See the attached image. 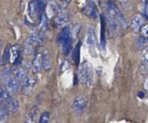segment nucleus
<instances>
[{
  "label": "nucleus",
  "mask_w": 148,
  "mask_h": 123,
  "mask_svg": "<svg viewBox=\"0 0 148 123\" xmlns=\"http://www.w3.org/2000/svg\"><path fill=\"white\" fill-rule=\"evenodd\" d=\"M0 79L5 86V89L9 92L16 94L19 90V84L14 77L12 70L5 69L0 75Z\"/></svg>",
  "instance_id": "obj_1"
},
{
  "label": "nucleus",
  "mask_w": 148,
  "mask_h": 123,
  "mask_svg": "<svg viewBox=\"0 0 148 123\" xmlns=\"http://www.w3.org/2000/svg\"><path fill=\"white\" fill-rule=\"evenodd\" d=\"M93 70L92 65L88 62H84L80 65L77 73V77L80 83L91 86L93 81Z\"/></svg>",
  "instance_id": "obj_2"
},
{
  "label": "nucleus",
  "mask_w": 148,
  "mask_h": 123,
  "mask_svg": "<svg viewBox=\"0 0 148 123\" xmlns=\"http://www.w3.org/2000/svg\"><path fill=\"white\" fill-rule=\"evenodd\" d=\"M0 103L7 110L12 113H16L19 109L18 102L14 99L5 89L0 88Z\"/></svg>",
  "instance_id": "obj_3"
},
{
  "label": "nucleus",
  "mask_w": 148,
  "mask_h": 123,
  "mask_svg": "<svg viewBox=\"0 0 148 123\" xmlns=\"http://www.w3.org/2000/svg\"><path fill=\"white\" fill-rule=\"evenodd\" d=\"M58 43L60 45L63 52L68 55L72 48V40L70 37V29L68 27L63 28L58 36Z\"/></svg>",
  "instance_id": "obj_4"
},
{
  "label": "nucleus",
  "mask_w": 148,
  "mask_h": 123,
  "mask_svg": "<svg viewBox=\"0 0 148 123\" xmlns=\"http://www.w3.org/2000/svg\"><path fill=\"white\" fill-rule=\"evenodd\" d=\"M145 17L140 13L134 14V15L131 18V27L132 30L135 33L139 32L141 28L145 25Z\"/></svg>",
  "instance_id": "obj_5"
},
{
  "label": "nucleus",
  "mask_w": 148,
  "mask_h": 123,
  "mask_svg": "<svg viewBox=\"0 0 148 123\" xmlns=\"http://www.w3.org/2000/svg\"><path fill=\"white\" fill-rule=\"evenodd\" d=\"M37 83V79L34 76L27 77L21 87V93L25 96H29L33 91L34 86Z\"/></svg>",
  "instance_id": "obj_6"
},
{
  "label": "nucleus",
  "mask_w": 148,
  "mask_h": 123,
  "mask_svg": "<svg viewBox=\"0 0 148 123\" xmlns=\"http://www.w3.org/2000/svg\"><path fill=\"white\" fill-rule=\"evenodd\" d=\"M87 107L86 99L81 96H77L74 99L73 103V109L74 112L77 115L82 114Z\"/></svg>",
  "instance_id": "obj_7"
},
{
  "label": "nucleus",
  "mask_w": 148,
  "mask_h": 123,
  "mask_svg": "<svg viewBox=\"0 0 148 123\" xmlns=\"http://www.w3.org/2000/svg\"><path fill=\"white\" fill-rule=\"evenodd\" d=\"M84 14L92 19H97L98 17V11L97 6L93 1L88 2L82 9Z\"/></svg>",
  "instance_id": "obj_8"
},
{
  "label": "nucleus",
  "mask_w": 148,
  "mask_h": 123,
  "mask_svg": "<svg viewBox=\"0 0 148 123\" xmlns=\"http://www.w3.org/2000/svg\"><path fill=\"white\" fill-rule=\"evenodd\" d=\"M69 19V14L64 10H60L54 19V24L57 27H62L68 22Z\"/></svg>",
  "instance_id": "obj_9"
},
{
  "label": "nucleus",
  "mask_w": 148,
  "mask_h": 123,
  "mask_svg": "<svg viewBox=\"0 0 148 123\" xmlns=\"http://www.w3.org/2000/svg\"><path fill=\"white\" fill-rule=\"evenodd\" d=\"M12 72L19 84L24 82L28 76L27 69L24 67L16 69L15 70H12Z\"/></svg>",
  "instance_id": "obj_10"
},
{
  "label": "nucleus",
  "mask_w": 148,
  "mask_h": 123,
  "mask_svg": "<svg viewBox=\"0 0 148 123\" xmlns=\"http://www.w3.org/2000/svg\"><path fill=\"white\" fill-rule=\"evenodd\" d=\"M39 109L37 106H33L25 117V123H38Z\"/></svg>",
  "instance_id": "obj_11"
},
{
  "label": "nucleus",
  "mask_w": 148,
  "mask_h": 123,
  "mask_svg": "<svg viewBox=\"0 0 148 123\" xmlns=\"http://www.w3.org/2000/svg\"><path fill=\"white\" fill-rule=\"evenodd\" d=\"M32 67L34 73H39L43 69L42 54H37L32 63Z\"/></svg>",
  "instance_id": "obj_12"
},
{
  "label": "nucleus",
  "mask_w": 148,
  "mask_h": 123,
  "mask_svg": "<svg viewBox=\"0 0 148 123\" xmlns=\"http://www.w3.org/2000/svg\"><path fill=\"white\" fill-rule=\"evenodd\" d=\"M43 68L46 71H49L52 67V63L51 61V56L48 50H46L42 55Z\"/></svg>",
  "instance_id": "obj_13"
},
{
  "label": "nucleus",
  "mask_w": 148,
  "mask_h": 123,
  "mask_svg": "<svg viewBox=\"0 0 148 123\" xmlns=\"http://www.w3.org/2000/svg\"><path fill=\"white\" fill-rule=\"evenodd\" d=\"M87 41L88 45L90 46H95L97 45V35L95 31V30L92 27H90L88 28L87 30Z\"/></svg>",
  "instance_id": "obj_14"
},
{
  "label": "nucleus",
  "mask_w": 148,
  "mask_h": 123,
  "mask_svg": "<svg viewBox=\"0 0 148 123\" xmlns=\"http://www.w3.org/2000/svg\"><path fill=\"white\" fill-rule=\"evenodd\" d=\"M82 45V43L81 41H79L78 43L75 46V49H73V51L72 53V58L74 63L77 66H78L79 65L80 62V50H81V47Z\"/></svg>",
  "instance_id": "obj_15"
},
{
  "label": "nucleus",
  "mask_w": 148,
  "mask_h": 123,
  "mask_svg": "<svg viewBox=\"0 0 148 123\" xmlns=\"http://www.w3.org/2000/svg\"><path fill=\"white\" fill-rule=\"evenodd\" d=\"M101 45L102 49L106 48V22L104 17L101 15Z\"/></svg>",
  "instance_id": "obj_16"
},
{
  "label": "nucleus",
  "mask_w": 148,
  "mask_h": 123,
  "mask_svg": "<svg viewBox=\"0 0 148 123\" xmlns=\"http://www.w3.org/2000/svg\"><path fill=\"white\" fill-rule=\"evenodd\" d=\"M19 56V46L16 45L14 46L10 50V61L12 63H15Z\"/></svg>",
  "instance_id": "obj_17"
},
{
  "label": "nucleus",
  "mask_w": 148,
  "mask_h": 123,
  "mask_svg": "<svg viewBox=\"0 0 148 123\" xmlns=\"http://www.w3.org/2000/svg\"><path fill=\"white\" fill-rule=\"evenodd\" d=\"M28 13L32 19H34L36 18L38 14L36 1H32L29 3L28 5Z\"/></svg>",
  "instance_id": "obj_18"
},
{
  "label": "nucleus",
  "mask_w": 148,
  "mask_h": 123,
  "mask_svg": "<svg viewBox=\"0 0 148 123\" xmlns=\"http://www.w3.org/2000/svg\"><path fill=\"white\" fill-rule=\"evenodd\" d=\"M8 111L4 107V106L0 103V121H5L8 118Z\"/></svg>",
  "instance_id": "obj_19"
},
{
  "label": "nucleus",
  "mask_w": 148,
  "mask_h": 123,
  "mask_svg": "<svg viewBox=\"0 0 148 123\" xmlns=\"http://www.w3.org/2000/svg\"><path fill=\"white\" fill-rule=\"evenodd\" d=\"M10 45H8L5 50H4V52L3 54V60L4 62H7L10 61Z\"/></svg>",
  "instance_id": "obj_20"
},
{
  "label": "nucleus",
  "mask_w": 148,
  "mask_h": 123,
  "mask_svg": "<svg viewBox=\"0 0 148 123\" xmlns=\"http://www.w3.org/2000/svg\"><path fill=\"white\" fill-rule=\"evenodd\" d=\"M137 46L139 48L143 49L145 48L148 46V39L143 37H140L137 41Z\"/></svg>",
  "instance_id": "obj_21"
},
{
  "label": "nucleus",
  "mask_w": 148,
  "mask_h": 123,
  "mask_svg": "<svg viewBox=\"0 0 148 123\" xmlns=\"http://www.w3.org/2000/svg\"><path fill=\"white\" fill-rule=\"evenodd\" d=\"M49 120V113L48 112H45L40 115L38 123H48Z\"/></svg>",
  "instance_id": "obj_22"
},
{
  "label": "nucleus",
  "mask_w": 148,
  "mask_h": 123,
  "mask_svg": "<svg viewBox=\"0 0 148 123\" xmlns=\"http://www.w3.org/2000/svg\"><path fill=\"white\" fill-rule=\"evenodd\" d=\"M80 29H81V25L79 24H77L75 26L73 27L72 29V37L75 39H77V37H78V33L80 31Z\"/></svg>",
  "instance_id": "obj_23"
},
{
  "label": "nucleus",
  "mask_w": 148,
  "mask_h": 123,
  "mask_svg": "<svg viewBox=\"0 0 148 123\" xmlns=\"http://www.w3.org/2000/svg\"><path fill=\"white\" fill-rule=\"evenodd\" d=\"M140 33L142 34V37L148 39V24L145 25L140 30Z\"/></svg>",
  "instance_id": "obj_24"
},
{
  "label": "nucleus",
  "mask_w": 148,
  "mask_h": 123,
  "mask_svg": "<svg viewBox=\"0 0 148 123\" xmlns=\"http://www.w3.org/2000/svg\"><path fill=\"white\" fill-rule=\"evenodd\" d=\"M142 55L144 61L148 64V46L143 49Z\"/></svg>",
  "instance_id": "obj_25"
},
{
  "label": "nucleus",
  "mask_w": 148,
  "mask_h": 123,
  "mask_svg": "<svg viewBox=\"0 0 148 123\" xmlns=\"http://www.w3.org/2000/svg\"><path fill=\"white\" fill-rule=\"evenodd\" d=\"M143 87L145 90H146L147 92H148V77H147L144 81L143 83Z\"/></svg>",
  "instance_id": "obj_26"
},
{
  "label": "nucleus",
  "mask_w": 148,
  "mask_h": 123,
  "mask_svg": "<svg viewBox=\"0 0 148 123\" xmlns=\"http://www.w3.org/2000/svg\"><path fill=\"white\" fill-rule=\"evenodd\" d=\"M138 97H140V98H143L144 97V96H145V94H144V93L143 92H142V91H140V92H139L138 93Z\"/></svg>",
  "instance_id": "obj_27"
},
{
  "label": "nucleus",
  "mask_w": 148,
  "mask_h": 123,
  "mask_svg": "<svg viewBox=\"0 0 148 123\" xmlns=\"http://www.w3.org/2000/svg\"><path fill=\"white\" fill-rule=\"evenodd\" d=\"M1 48H2V42L1 40H0V50H1Z\"/></svg>",
  "instance_id": "obj_28"
},
{
  "label": "nucleus",
  "mask_w": 148,
  "mask_h": 123,
  "mask_svg": "<svg viewBox=\"0 0 148 123\" xmlns=\"http://www.w3.org/2000/svg\"><path fill=\"white\" fill-rule=\"evenodd\" d=\"M1 61V56H0V62Z\"/></svg>",
  "instance_id": "obj_29"
}]
</instances>
